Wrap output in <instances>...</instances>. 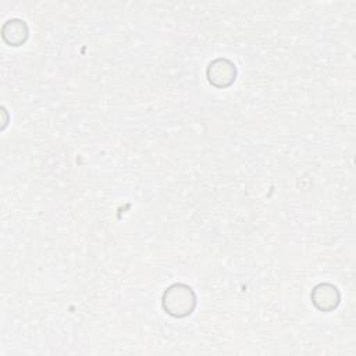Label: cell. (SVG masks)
I'll return each mask as SVG.
<instances>
[{
  "mask_svg": "<svg viewBox=\"0 0 356 356\" xmlns=\"http://www.w3.org/2000/svg\"><path fill=\"white\" fill-rule=\"evenodd\" d=\"M196 303L193 291L185 284L171 285L163 296L165 312L174 317H184L192 313Z\"/></svg>",
  "mask_w": 356,
  "mask_h": 356,
  "instance_id": "6da1fadb",
  "label": "cell"
},
{
  "mask_svg": "<svg viewBox=\"0 0 356 356\" xmlns=\"http://www.w3.org/2000/svg\"><path fill=\"white\" fill-rule=\"evenodd\" d=\"M207 76L216 86H228L235 79V65L228 60L218 58L209 65Z\"/></svg>",
  "mask_w": 356,
  "mask_h": 356,
  "instance_id": "7a4b0ae2",
  "label": "cell"
},
{
  "mask_svg": "<svg viewBox=\"0 0 356 356\" xmlns=\"http://www.w3.org/2000/svg\"><path fill=\"white\" fill-rule=\"evenodd\" d=\"M28 36L26 25L19 19H10L3 26V39L13 46L21 44Z\"/></svg>",
  "mask_w": 356,
  "mask_h": 356,
  "instance_id": "3957f363",
  "label": "cell"
}]
</instances>
